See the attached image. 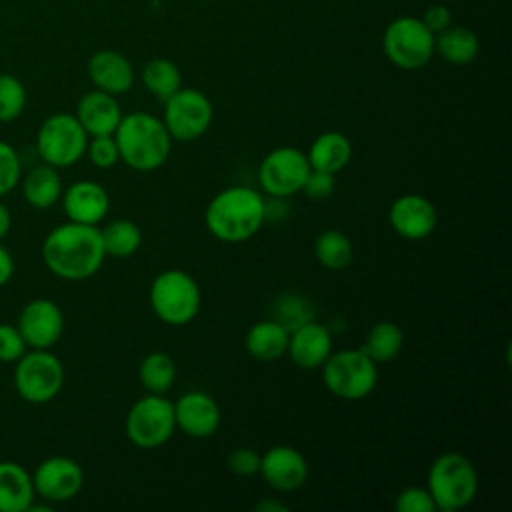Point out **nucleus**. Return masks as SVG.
I'll list each match as a JSON object with an SVG mask.
<instances>
[{"mask_svg": "<svg viewBox=\"0 0 512 512\" xmlns=\"http://www.w3.org/2000/svg\"><path fill=\"white\" fill-rule=\"evenodd\" d=\"M88 78L94 88L120 96L134 86L136 74L130 60L118 50H98L88 60Z\"/></svg>", "mask_w": 512, "mask_h": 512, "instance_id": "aec40b11", "label": "nucleus"}, {"mask_svg": "<svg viewBox=\"0 0 512 512\" xmlns=\"http://www.w3.org/2000/svg\"><path fill=\"white\" fill-rule=\"evenodd\" d=\"M64 386V366L48 350L30 348L14 368V388L28 404H46L54 400Z\"/></svg>", "mask_w": 512, "mask_h": 512, "instance_id": "0eeeda50", "label": "nucleus"}, {"mask_svg": "<svg viewBox=\"0 0 512 512\" xmlns=\"http://www.w3.org/2000/svg\"><path fill=\"white\" fill-rule=\"evenodd\" d=\"M34 498L32 474L18 462H0V512H26Z\"/></svg>", "mask_w": 512, "mask_h": 512, "instance_id": "4be33fe9", "label": "nucleus"}, {"mask_svg": "<svg viewBox=\"0 0 512 512\" xmlns=\"http://www.w3.org/2000/svg\"><path fill=\"white\" fill-rule=\"evenodd\" d=\"M420 20L424 22V26H426L432 34H438V32H442L444 28H448V26L452 24V12H450V8L444 6V4H432V6H428V8L424 10V14H422Z\"/></svg>", "mask_w": 512, "mask_h": 512, "instance_id": "ea45409f", "label": "nucleus"}, {"mask_svg": "<svg viewBox=\"0 0 512 512\" xmlns=\"http://www.w3.org/2000/svg\"><path fill=\"white\" fill-rule=\"evenodd\" d=\"M60 200L66 218L78 224L98 226L110 210V196L106 188L94 180H78L70 184L62 190Z\"/></svg>", "mask_w": 512, "mask_h": 512, "instance_id": "a211bd4d", "label": "nucleus"}, {"mask_svg": "<svg viewBox=\"0 0 512 512\" xmlns=\"http://www.w3.org/2000/svg\"><path fill=\"white\" fill-rule=\"evenodd\" d=\"M176 376L178 368L168 352L154 350L138 366V380L150 394H166L174 386Z\"/></svg>", "mask_w": 512, "mask_h": 512, "instance_id": "c756f323", "label": "nucleus"}, {"mask_svg": "<svg viewBox=\"0 0 512 512\" xmlns=\"http://www.w3.org/2000/svg\"><path fill=\"white\" fill-rule=\"evenodd\" d=\"M10 224H12V218H10V212H8V208L0 202V240L8 234V230H10Z\"/></svg>", "mask_w": 512, "mask_h": 512, "instance_id": "37998d69", "label": "nucleus"}, {"mask_svg": "<svg viewBox=\"0 0 512 512\" xmlns=\"http://www.w3.org/2000/svg\"><path fill=\"white\" fill-rule=\"evenodd\" d=\"M404 346V332L396 322L380 320L370 326V330L364 336L362 350L376 362H390L394 360Z\"/></svg>", "mask_w": 512, "mask_h": 512, "instance_id": "cd10ccee", "label": "nucleus"}, {"mask_svg": "<svg viewBox=\"0 0 512 512\" xmlns=\"http://www.w3.org/2000/svg\"><path fill=\"white\" fill-rule=\"evenodd\" d=\"M22 178V162L12 144L0 140V198L10 194Z\"/></svg>", "mask_w": 512, "mask_h": 512, "instance_id": "72a5a7b5", "label": "nucleus"}, {"mask_svg": "<svg viewBox=\"0 0 512 512\" xmlns=\"http://www.w3.org/2000/svg\"><path fill=\"white\" fill-rule=\"evenodd\" d=\"M36 496L58 504L72 500L84 484L82 466L68 456H50L42 460L32 474Z\"/></svg>", "mask_w": 512, "mask_h": 512, "instance_id": "ddd939ff", "label": "nucleus"}, {"mask_svg": "<svg viewBox=\"0 0 512 512\" xmlns=\"http://www.w3.org/2000/svg\"><path fill=\"white\" fill-rule=\"evenodd\" d=\"M478 484L474 464L460 452H442L434 458L426 478V488L440 512L466 508L476 498Z\"/></svg>", "mask_w": 512, "mask_h": 512, "instance_id": "20e7f679", "label": "nucleus"}, {"mask_svg": "<svg viewBox=\"0 0 512 512\" xmlns=\"http://www.w3.org/2000/svg\"><path fill=\"white\" fill-rule=\"evenodd\" d=\"M334 186H336V174L310 168V174L306 176L300 192H304L312 200H324V198L332 196Z\"/></svg>", "mask_w": 512, "mask_h": 512, "instance_id": "4c0bfd02", "label": "nucleus"}, {"mask_svg": "<svg viewBox=\"0 0 512 512\" xmlns=\"http://www.w3.org/2000/svg\"><path fill=\"white\" fill-rule=\"evenodd\" d=\"M112 136L116 140L120 160L138 172H152L160 168L168 160L174 142L162 118L140 110L122 114Z\"/></svg>", "mask_w": 512, "mask_h": 512, "instance_id": "7ed1b4c3", "label": "nucleus"}, {"mask_svg": "<svg viewBox=\"0 0 512 512\" xmlns=\"http://www.w3.org/2000/svg\"><path fill=\"white\" fill-rule=\"evenodd\" d=\"M266 484L278 492L298 490L308 478V462L294 446L278 444L260 456V470Z\"/></svg>", "mask_w": 512, "mask_h": 512, "instance_id": "dca6fc26", "label": "nucleus"}, {"mask_svg": "<svg viewBox=\"0 0 512 512\" xmlns=\"http://www.w3.org/2000/svg\"><path fill=\"white\" fill-rule=\"evenodd\" d=\"M480 52V40L476 32L466 26L450 24L442 32L434 34V54L454 66H466L476 60Z\"/></svg>", "mask_w": 512, "mask_h": 512, "instance_id": "393cba45", "label": "nucleus"}, {"mask_svg": "<svg viewBox=\"0 0 512 512\" xmlns=\"http://www.w3.org/2000/svg\"><path fill=\"white\" fill-rule=\"evenodd\" d=\"M124 428L134 446L146 450L160 448L176 430L174 402H170L164 394L148 392L130 406Z\"/></svg>", "mask_w": 512, "mask_h": 512, "instance_id": "9d476101", "label": "nucleus"}, {"mask_svg": "<svg viewBox=\"0 0 512 512\" xmlns=\"http://www.w3.org/2000/svg\"><path fill=\"white\" fill-rule=\"evenodd\" d=\"M26 350L20 330L12 324H0V362H16Z\"/></svg>", "mask_w": 512, "mask_h": 512, "instance_id": "e433bc0d", "label": "nucleus"}, {"mask_svg": "<svg viewBox=\"0 0 512 512\" xmlns=\"http://www.w3.org/2000/svg\"><path fill=\"white\" fill-rule=\"evenodd\" d=\"M394 508L398 512H434L436 510L428 488H422V486H408L400 490L394 500Z\"/></svg>", "mask_w": 512, "mask_h": 512, "instance_id": "c9c22d12", "label": "nucleus"}, {"mask_svg": "<svg viewBox=\"0 0 512 512\" xmlns=\"http://www.w3.org/2000/svg\"><path fill=\"white\" fill-rule=\"evenodd\" d=\"M162 104V122L172 140L192 142L208 132L214 118V106L202 90L182 86Z\"/></svg>", "mask_w": 512, "mask_h": 512, "instance_id": "9b49d317", "label": "nucleus"}, {"mask_svg": "<svg viewBox=\"0 0 512 512\" xmlns=\"http://www.w3.org/2000/svg\"><path fill=\"white\" fill-rule=\"evenodd\" d=\"M272 314H274L272 318L280 322L288 332H292L294 328H298L308 320H314L312 306L302 296H296V294L280 296L272 306Z\"/></svg>", "mask_w": 512, "mask_h": 512, "instance_id": "2f4dec72", "label": "nucleus"}, {"mask_svg": "<svg viewBox=\"0 0 512 512\" xmlns=\"http://www.w3.org/2000/svg\"><path fill=\"white\" fill-rule=\"evenodd\" d=\"M102 244L106 256L112 258H130L142 246V230L134 220L116 218L100 228Z\"/></svg>", "mask_w": 512, "mask_h": 512, "instance_id": "c85d7f7f", "label": "nucleus"}, {"mask_svg": "<svg viewBox=\"0 0 512 512\" xmlns=\"http://www.w3.org/2000/svg\"><path fill=\"white\" fill-rule=\"evenodd\" d=\"M26 106V88L12 74H0V122L16 120Z\"/></svg>", "mask_w": 512, "mask_h": 512, "instance_id": "473e14b6", "label": "nucleus"}, {"mask_svg": "<svg viewBox=\"0 0 512 512\" xmlns=\"http://www.w3.org/2000/svg\"><path fill=\"white\" fill-rule=\"evenodd\" d=\"M88 134L74 114L56 112L48 116L36 134V150L42 162L54 168H68L86 154Z\"/></svg>", "mask_w": 512, "mask_h": 512, "instance_id": "1a4fd4ad", "label": "nucleus"}, {"mask_svg": "<svg viewBox=\"0 0 512 512\" xmlns=\"http://www.w3.org/2000/svg\"><path fill=\"white\" fill-rule=\"evenodd\" d=\"M378 364L362 348H344L320 366L322 382L330 394L342 400H362L378 384Z\"/></svg>", "mask_w": 512, "mask_h": 512, "instance_id": "423d86ee", "label": "nucleus"}, {"mask_svg": "<svg viewBox=\"0 0 512 512\" xmlns=\"http://www.w3.org/2000/svg\"><path fill=\"white\" fill-rule=\"evenodd\" d=\"M74 116L88 136H108L114 134L122 118V110L116 96L94 88L80 96Z\"/></svg>", "mask_w": 512, "mask_h": 512, "instance_id": "412c9836", "label": "nucleus"}, {"mask_svg": "<svg viewBox=\"0 0 512 512\" xmlns=\"http://www.w3.org/2000/svg\"><path fill=\"white\" fill-rule=\"evenodd\" d=\"M148 300L152 312L168 326H186L190 324L202 302L198 282L180 268H170L154 276Z\"/></svg>", "mask_w": 512, "mask_h": 512, "instance_id": "39448f33", "label": "nucleus"}, {"mask_svg": "<svg viewBox=\"0 0 512 512\" xmlns=\"http://www.w3.org/2000/svg\"><path fill=\"white\" fill-rule=\"evenodd\" d=\"M310 162L306 152L294 146H280L270 150L258 166L260 188L272 198H288L302 190Z\"/></svg>", "mask_w": 512, "mask_h": 512, "instance_id": "f8f14e48", "label": "nucleus"}, {"mask_svg": "<svg viewBox=\"0 0 512 512\" xmlns=\"http://www.w3.org/2000/svg\"><path fill=\"white\" fill-rule=\"evenodd\" d=\"M62 180L58 168L42 162L28 170L22 178V196L24 200L38 210L52 208L62 196Z\"/></svg>", "mask_w": 512, "mask_h": 512, "instance_id": "a878e982", "label": "nucleus"}, {"mask_svg": "<svg viewBox=\"0 0 512 512\" xmlns=\"http://www.w3.org/2000/svg\"><path fill=\"white\" fill-rule=\"evenodd\" d=\"M388 220L398 236L406 240H424L434 232L438 214L426 196L408 192L390 204Z\"/></svg>", "mask_w": 512, "mask_h": 512, "instance_id": "2eb2a0df", "label": "nucleus"}, {"mask_svg": "<svg viewBox=\"0 0 512 512\" xmlns=\"http://www.w3.org/2000/svg\"><path fill=\"white\" fill-rule=\"evenodd\" d=\"M286 354L298 368L318 370L332 354V334L324 324L308 320L290 332Z\"/></svg>", "mask_w": 512, "mask_h": 512, "instance_id": "6ab92c4d", "label": "nucleus"}, {"mask_svg": "<svg viewBox=\"0 0 512 512\" xmlns=\"http://www.w3.org/2000/svg\"><path fill=\"white\" fill-rule=\"evenodd\" d=\"M254 508L260 510V512H286V510H288L286 504L276 502V500H262V502H258Z\"/></svg>", "mask_w": 512, "mask_h": 512, "instance_id": "79ce46f5", "label": "nucleus"}, {"mask_svg": "<svg viewBox=\"0 0 512 512\" xmlns=\"http://www.w3.org/2000/svg\"><path fill=\"white\" fill-rule=\"evenodd\" d=\"M140 80L158 102H166L176 90L182 88V72L178 64L164 56L150 58L142 66Z\"/></svg>", "mask_w": 512, "mask_h": 512, "instance_id": "bb28decb", "label": "nucleus"}, {"mask_svg": "<svg viewBox=\"0 0 512 512\" xmlns=\"http://www.w3.org/2000/svg\"><path fill=\"white\" fill-rule=\"evenodd\" d=\"M174 418L176 428L186 436L208 438L220 428L222 412L210 394L202 390H190L174 402Z\"/></svg>", "mask_w": 512, "mask_h": 512, "instance_id": "f3484780", "label": "nucleus"}, {"mask_svg": "<svg viewBox=\"0 0 512 512\" xmlns=\"http://www.w3.org/2000/svg\"><path fill=\"white\" fill-rule=\"evenodd\" d=\"M106 258L100 228L92 224L66 222L48 232L42 242V260L46 268L70 282L94 276Z\"/></svg>", "mask_w": 512, "mask_h": 512, "instance_id": "f257e3e1", "label": "nucleus"}, {"mask_svg": "<svg viewBox=\"0 0 512 512\" xmlns=\"http://www.w3.org/2000/svg\"><path fill=\"white\" fill-rule=\"evenodd\" d=\"M16 328L20 330L28 348H52L64 330V314L50 298H34L24 304L18 314Z\"/></svg>", "mask_w": 512, "mask_h": 512, "instance_id": "4468645a", "label": "nucleus"}, {"mask_svg": "<svg viewBox=\"0 0 512 512\" xmlns=\"http://www.w3.org/2000/svg\"><path fill=\"white\" fill-rule=\"evenodd\" d=\"M306 158L312 170L338 174L352 160V142L342 132H336V130L322 132L312 140L306 152Z\"/></svg>", "mask_w": 512, "mask_h": 512, "instance_id": "5701e85b", "label": "nucleus"}, {"mask_svg": "<svg viewBox=\"0 0 512 512\" xmlns=\"http://www.w3.org/2000/svg\"><path fill=\"white\" fill-rule=\"evenodd\" d=\"M382 50L396 68L418 70L434 56V34L420 18L398 16L384 28Z\"/></svg>", "mask_w": 512, "mask_h": 512, "instance_id": "6e6552de", "label": "nucleus"}, {"mask_svg": "<svg viewBox=\"0 0 512 512\" xmlns=\"http://www.w3.org/2000/svg\"><path fill=\"white\" fill-rule=\"evenodd\" d=\"M314 256L328 270H344L350 266L354 248L350 238L340 230H324L314 240Z\"/></svg>", "mask_w": 512, "mask_h": 512, "instance_id": "7c9ffc66", "label": "nucleus"}, {"mask_svg": "<svg viewBox=\"0 0 512 512\" xmlns=\"http://www.w3.org/2000/svg\"><path fill=\"white\" fill-rule=\"evenodd\" d=\"M288 336H290V332L280 322H276L274 318H266L248 328L244 346L252 358L270 362V360H278L286 354Z\"/></svg>", "mask_w": 512, "mask_h": 512, "instance_id": "b1692460", "label": "nucleus"}, {"mask_svg": "<svg viewBox=\"0 0 512 512\" xmlns=\"http://www.w3.org/2000/svg\"><path fill=\"white\" fill-rule=\"evenodd\" d=\"M260 456L254 448L240 446L228 454V468L236 476H254L260 470Z\"/></svg>", "mask_w": 512, "mask_h": 512, "instance_id": "58836bf2", "label": "nucleus"}, {"mask_svg": "<svg viewBox=\"0 0 512 512\" xmlns=\"http://www.w3.org/2000/svg\"><path fill=\"white\" fill-rule=\"evenodd\" d=\"M86 154H88L90 162L102 170H108L120 162V152H118V146H116V140L112 134L90 136L88 144H86Z\"/></svg>", "mask_w": 512, "mask_h": 512, "instance_id": "f704fd0d", "label": "nucleus"}, {"mask_svg": "<svg viewBox=\"0 0 512 512\" xmlns=\"http://www.w3.org/2000/svg\"><path fill=\"white\" fill-rule=\"evenodd\" d=\"M266 220V202L250 186H228L212 196L206 206L204 222L208 232L226 242L250 240Z\"/></svg>", "mask_w": 512, "mask_h": 512, "instance_id": "f03ea898", "label": "nucleus"}, {"mask_svg": "<svg viewBox=\"0 0 512 512\" xmlns=\"http://www.w3.org/2000/svg\"><path fill=\"white\" fill-rule=\"evenodd\" d=\"M12 276H14V258L10 250L0 244V286L8 284Z\"/></svg>", "mask_w": 512, "mask_h": 512, "instance_id": "a19ab883", "label": "nucleus"}]
</instances>
